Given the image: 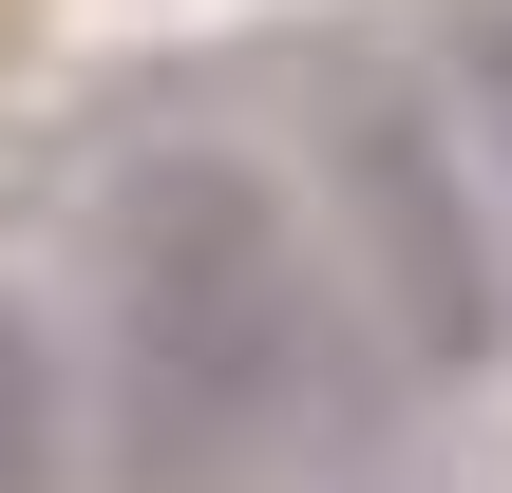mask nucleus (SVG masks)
<instances>
[{"mask_svg": "<svg viewBox=\"0 0 512 493\" xmlns=\"http://www.w3.org/2000/svg\"><path fill=\"white\" fill-rule=\"evenodd\" d=\"M475 133H494V171H512V19L475 38Z\"/></svg>", "mask_w": 512, "mask_h": 493, "instance_id": "nucleus-4", "label": "nucleus"}, {"mask_svg": "<svg viewBox=\"0 0 512 493\" xmlns=\"http://www.w3.org/2000/svg\"><path fill=\"white\" fill-rule=\"evenodd\" d=\"M114 342L171 437H266L304 399V228L228 152H152L114 190Z\"/></svg>", "mask_w": 512, "mask_h": 493, "instance_id": "nucleus-1", "label": "nucleus"}, {"mask_svg": "<svg viewBox=\"0 0 512 493\" xmlns=\"http://www.w3.org/2000/svg\"><path fill=\"white\" fill-rule=\"evenodd\" d=\"M342 209H361V266H380V304H399V342L418 361H494V228H475V190H456V133L418 114V95H342Z\"/></svg>", "mask_w": 512, "mask_h": 493, "instance_id": "nucleus-2", "label": "nucleus"}, {"mask_svg": "<svg viewBox=\"0 0 512 493\" xmlns=\"http://www.w3.org/2000/svg\"><path fill=\"white\" fill-rule=\"evenodd\" d=\"M0 493H57V361L19 304H0Z\"/></svg>", "mask_w": 512, "mask_h": 493, "instance_id": "nucleus-3", "label": "nucleus"}]
</instances>
